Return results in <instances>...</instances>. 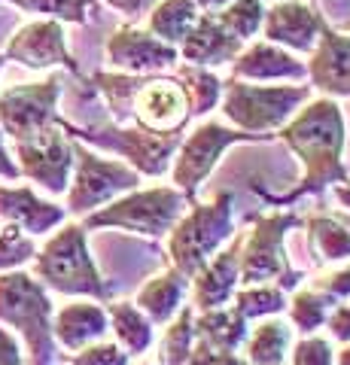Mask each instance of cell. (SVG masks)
<instances>
[{"label": "cell", "instance_id": "obj_25", "mask_svg": "<svg viewBox=\"0 0 350 365\" xmlns=\"http://www.w3.org/2000/svg\"><path fill=\"white\" fill-rule=\"evenodd\" d=\"M292 329L280 317H265L247 332L244 362L247 365H284L292 350Z\"/></svg>", "mask_w": 350, "mask_h": 365}, {"label": "cell", "instance_id": "obj_39", "mask_svg": "<svg viewBox=\"0 0 350 365\" xmlns=\"http://www.w3.org/2000/svg\"><path fill=\"white\" fill-rule=\"evenodd\" d=\"M326 329L329 335L338 341V344H347L350 341V302H338L329 317H326Z\"/></svg>", "mask_w": 350, "mask_h": 365}, {"label": "cell", "instance_id": "obj_6", "mask_svg": "<svg viewBox=\"0 0 350 365\" xmlns=\"http://www.w3.org/2000/svg\"><path fill=\"white\" fill-rule=\"evenodd\" d=\"M58 125L73 140L125 158V165H131L140 177H165L171 170L180 140H183V131L155 134L140 125H73L64 116H58Z\"/></svg>", "mask_w": 350, "mask_h": 365}, {"label": "cell", "instance_id": "obj_11", "mask_svg": "<svg viewBox=\"0 0 350 365\" xmlns=\"http://www.w3.org/2000/svg\"><path fill=\"white\" fill-rule=\"evenodd\" d=\"M58 101H61L58 76H49L43 83L4 88L0 91V134H6L13 143L40 134L58 119Z\"/></svg>", "mask_w": 350, "mask_h": 365}, {"label": "cell", "instance_id": "obj_38", "mask_svg": "<svg viewBox=\"0 0 350 365\" xmlns=\"http://www.w3.org/2000/svg\"><path fill=\"white\" fill-rule=\"evenodd\" d=\"M311 289L323 292L326 299H332L335 304L338 302H350V268H338V271H329V274H317L311 283Z\"/></svg>", "mask_w": 350, "mask_h": 365}, {"label": "cell", "instance_id": "obj_33", "mask_svg": "<svg viewBox=\"0 0 350 365\" xmlns=\"http://www.w3.org/2000/svg\"><path fill=\"white\" fill-rule=\"evenodd\" d=\"M332 307H335V302L326 299L323 292L302 287L289 299V326H296L304 335H314L317 329L326 326V317H329Z\"/></svg>", "mask_w": 350, "mask_h": 365}, {"label": "cell", "instance_id": "obj_15", "mask_svg": "<svg viewBox=\"0 0 350 365\" xmlns=\"http://www.w3.org/2000/svg\"><path fill=\"white\" fill-rule=\"evenodd\" d=\"M104 52H107V61L119 73H134V76H150L155 71H168L180 58V49L162 43L150 31L134 28V25H119L107 37Z\"/></svg>", "mask_w": 350, "mask_h": 365}, {"label": "cell", "instance_id": "obj_41", "mask_svg": "<svg viewBox=\"0 0 350 365\" xmlns=\"http://www.w3.org/2000/svg\"><path fill=\"white\" fill-rule=\"evenodd\" d=\"M0 177L9 180V182L21 180V170H19V165H16V158H13V153H9L6 143H4V134H0Z\"/></svg>", "mask_w": 350, "mask_h": 365}, {"label": "cell", "instance_id": "obj_45", "mask_svg": "<svg viewBox=\"0 0 350 365\" xmlns=\"http://www.w3.org/2000/svg\"><path fill=\"white\" fill-rule=\"evenodd\" d=\"M335 365H350V341H347V344H341V350H338Z\"/></svg>", "mask_w": 350, "mask_h": 365}, {"label": "cell", "instance_id": "obj_31", "mask_svg": "<svg viewBox=\"0 0 350 365\" xmlns=\"http://www.w3.org/2000/svg\"><path fill=\"white\" fill-rule=\"evenodd\" d=\"M232 307L247 319V323H250V319L277 317L287 307V292L280 287H274V283H250V287L235 289Z\"/></svg>", "mask_w": 350, "mask_h": 365}, {"label": "cell", "instance_id": "obj_4", "mask_svg": "<svg viewBox=\"0 0 350 365\" xmlns=\"http://www.w3.org/2000/svg\"><path fill=\"white\" fill-rule=\"evenodd\" d=\"M235 235V201L220 192L213 201H192V207L168 232V262L192 280Z\"/></svg>", "mask_w": 350, "mask_h": 365}, {"label": "cell", "instance_id": "obj_23", "mask_svg": "<svg viewBox=\"0 0 350 365\" xmlns=\"http://www.w3.org/2000/svg\"><path fill=\"white\" fill-rule=\"evenodd\" d=\"M186 292H189V277L168 265L165 271L153 274V277L138 289L134 304L150 317L153 326H165V323H171L177 317V311L183 307Z\"/></svg>", "mask_w": 350, "mask_h": 365}, {"label": "cell", "instance_id": "obj_44", "mask_svg": "<svg viewBox=\"0 0 350 365\" xmlns=\"http://www.w3.org/2000/svg\"><path fill=\"white\" fill-rule=\"evenodd\" d=\"M332 195L338 198V204L350 213V182H341V186H332Z\"/></svg>", "mask_w": 350, "mask_h": 365}, {"label": "cell", "instance_id": "obj_36", "mask_svg": "<svg viewBox=\"0 0 350 365\" xmlns=\"http://www.w3.org/2000/svg\"><path fill=\"white\" fill-rule=\"evenodd\" d=\"M287 365H335L332 341L320 335H304L302 341L292 344Z\"/></svg>", "mask_w": 350, "mask_h": 365}, {"label": "cell", "instance_id": "obj_10", "mask_svg": "<svg viewBox=\"0 0 350 365\" xmlns=\"http://www.w3.org/2000/svg\"><path fill=\"white\" fill-rule=\"evenodd\" d=\"M256 140H262V137L244 134L238 128H225L222 122H213V119L195 125L192 134H186L183 140H180L177 153H174V162H171L174 186L183 192L189 201H195L198 186L217 170L222 153L229 150V146L256 143Z\"/></svg>", "mask_w": 350, "mask_h": 365}, {"label": "cell", "instance_id": "obj_5", "mask_svg": "<svg viewBox=\"0 0 350 365\" xmlns=\"http://www.w3.org/2000/svg\"><path fill=\"white\" fill-rule=\"evenodd\" d=\"M311 101V86H256L244 79H225L220 110L235 128L268 140Z\"/></svg>", "mask_w": 350, "mask_h": 365}, {"label": "cell", "instance_id": "obj_35", "mask_svg": "<svg viewBox=\"0 0 350 365\" xmlns=\"http://www.w3.org/2000/svg\"><path fill=\"white\" fill-rule=\"evenodd\" d=\"M34 256H37V244H34V237L21 232L19 225L4 222V228H0V274L21 268Z\"/></svg>", "mask_w": 350, "mask_h": 365}, {"label": "cell", "instance_id": "obj_12", "mask_svg": "<svg viewBox=\"0 0 350 365\" xmlns=\"http://www.w3.org/2000/svg\"><path fill=\"white\" fill-rule=\"evenodd\" d=\"M16 165L21 177L37 182L49 195H64L73 174V140L55 119V125L43 128L40 134L16 143Z\"/></svg>", "mask_w": 350, "mask_h": 365}, {"label": "cell", "instance_id": "obj_27", "mask_svg": "<svg viewBox=\"0 0 350 365\" xmlns=\"http://www.w3.org/2000/svg\"><path fill=\"white\" fill-rule=\"evenodd\" d=\"M201 19V9L195 6V0H162L150 9V31L153 37H159L162 43L180 49V43L189 37V31L195 28V21Z\"/></svg>", "mask_w": 350, "mask_h": 365}, {"label": "cell", "instance_id": "obj_2", "mask_svg": "<svg viewBox=\"0 0 350 365\" xmlns=\"http://www.w3.org/2000/svg\"><path fill=\"white\" fill-rule=\"evenodd\" d=\"M34 277L49 292H61L71 299L110 302V287L92 259L83 222L58 225V232L34 256Z\"/></svg>", "mask_w": 350, "mask_h": 365}, {"label": "cell", "instance_id": "obj_40", "mask_svg": "<svg viewBox=\"0 0 350 365\" xmlns=\"http://www.w3.org/2000/svg\"><path fill=\"white\" fill-rule=\"evenodd\" d=\"M0 365H25V353H21L19 338L4 326H0Z\"/></svg>", "mask_w": 350, "mask_h": 365}, {"label": "cell", "instance_id": "obj_32", "mask_svg": "<svg viewBox=\"0 0 350 365\" xmlns=\"http://www.w3.org/2000/svg\"><path fill=\"white\" fill-rule=\"evenodd\" d=\"M217 21L232 34L235 40H241L244 46L253 43L262 31V19H265V4L262 0H232L225 9H220Z\"/></svg>", "mask_w": 350, "mask_h": 365}, {"label": "cell", "instance_id": "obj_21", "mask_svg": "<svg viewBox=\"0 0 350 365\" xmlns=\"http://www.w3.org/2000/svg\"><path fill=\"white\" fill-rule=\"evenodd\" d=\"M107 332H110L107 307H101L92 299H76L71 304H64L58 314H52L55 344H61L71 353L95 344V341H104Z\"/></svg>", "mask_w": 350, "mask_h": 365}, {"label": "cell", "instance_id": "obj_3", "mask_svg": "<svg viewBox=\"0 0 350 365\" xmlns=\"http://www.w3.org/2000/svg\"><path fill=\"white\" fill-rule=\"evenodd\" d=\"M52 314L49 289L34 274L21 268L0 274V326L19 332L31 365H55Z\"/></svg>", "mask_w": 350, "mask_h": 365}, {"label": "cell", "instance_id": "obj_14", "mask_svg": "<svg viewBox=\"0 0 350 365\" xmlns=\"http://www.w3.org/2000/svg\"><path fill=\"white\" fill-rule=\"evenodd\" d=\"M6 61H19L31 71H49V67H64L73 76H80V64L73 61L71 49L64 40V25L55 19H37L21 25L13 37H9L4 49Z\"/></svg>", "mask_w": 350, "mask_h": 365}, {"label": "cell", "instance_id": "obj_28", "mask_svg": "<svg viewBox=\"0 0 350 365\" xmlns=\"http://www.w3.org/2000/svg\"><path fill=\"white\" fill-rule=\"evenodd\" d=\"M311 253L320 262H347L350 259V228L338 220V213H314L304 220Z\"/></svg>", "mask_w": 350, "mask_h": 365}, {"label": "cell", "instance_id": "obj_37", "mask_svg": "<svg viewBox=\"0 0 350 365\" xmlns=\"http://www.w3.org/2000/svg\"><path fill=\"white\" fill-rule=\"evenodd\" d=\"M67 365H131V362H128V353L116 341H95V344L71 353Z\"/></svg>", "mask_w": 350, "mask_h": 365}, {"label": "cell", "instance_id": "obj_16", "mask_svg": "<svg viewBox=\"0 0 350 365\" xmlns=\"http://www.w3.org/2000/svg\"><path fill=\"white\" fill-rule=\"evenodd\" d=\"M323 28L326 19L311 0H274L262 19V37L287 52H311Z\"/></svg>", "mask_w": 350, "mask_h": 365}, {"label": "cell", "instance_id": "obj_43", "mask_svg": "<svg viewBox=\"0 0 350 365\" xmlns=\"http://www.w3.org/2000/svg\"><path fill=\"white\" fill-rule=\"evenodd\" d=\"M232 0H195V6L201 9V13H207V16H213V13H220V9H225Z\"/></svg>", "mask_w": 350, "mask_h": 365}, {"label": "cell", "instance_id": "obj_24", "mask_svg": "<svg viewBox=\"0 0 350 365\" xmlns=\"http://www.w3.org/2000/svg\"><path fill=\"white\" fill-rule=\"evenodd\" d=\"M247 319L232 304L195 314V341L220 353H238L247 341Z\"/></svg>", "mask_w": 350, "mask_h": 365}, {"label": "cell", "instance_id": "obj_42", "mask_svg": "<svg viewBox=\"0 0 350 365\" xmlns=\"http://www.w3.org/2000/svg\"><path fill=\"white\" fill-rule=\"evenodd\" d=\"M104 4L113 6L122 16H140V13H146V9H153L155 0H104Z\"/></svg>", "mask_w": 350, "mask_h": 365}, {"label": "cell", "instance_id": "obj_29", "mask_svg": "<svg viewBox=\"0 0 350 365\" xmlns=\"http://www.w3.org/2000/svg\"><path fill=\"white\" fill-rule=\"evenodd\" d=\"M177 83L183 86L186 101H189V116H205V113L220 107L222 98V79L207 71V67L195 64H180L177 67Z\"/></svg>", "mask_w": 350, "mask_h": 365}, {"label": "cell", "instance_id": "obj_18", "mask_svg": "<svg viewBox=\"0 0 350 365\" xmlns=\"http://www.w3.org/2000/svg\"><path fill=\"white\" fill-rule=\"evenodd\" d=\"M238 250H241V235L235 237V241L225 244L222 250H217L207 265L189 280V287H192V307H195V314L232 304L235 289L241 287Z\"/></svg>", "mask_w": 350, "mask_h": 365}, {"label": "cell", "instance_id": "obj_9", "mask_svg": "<svg viewBox=\"0 0 350 365\" xmlns=\"http://www.w3.org/2000/svg\"><path fill=\"white\" fill-rule=\"evenodd\" d=\"M131 189H140V174L131 165L119 158H104L86 143L73 140V174L64 204L67 216H88Z\"/></svg>", "mask_w": 350, "mask_h": 365}, {"label": "cell", "instance_id": "obj_19", "mask_svg": "<svg viewBox=\"0 0 350 365\" xmlns=\"http://www.w3.org/2000/svg\"><path fill=\"white\" fill-rule=\"evenodd\" d=\"M232 79H244V83H299L308 79L304 61H299L284 46L259 40L247 43L232 61Z\"/></svg>", "mask_w": 350, "mask_h": 365}, {"label": "cell", "instance_id": "obj_7", "mask_svg": "<svg viewBox=\"0 0 350 365\" xmlns=\"http://www.w3.org/2000/svg\"><path fill=\"white\" fill-rule=\"evenodd\" d=\"M302 225V216L292 210H271L253 220V228L241 235L238 268L241 287L250 283H274L280 289H292L299 283V274L292 271L287 259V235Z\"/></svg>", "mask_w": 350, "mask_h": 365}, {"label": "cell", "instance_id": "obj_47", "mask_svg": "<svg viewBox=\"0 0 350 365\" xmlns=\"http://www.w3.org/2000/svg\"><path fill=\"white\" fill-rule=\"evenodd\" d=\"M4 64H6V58H4V55H0V71H4Z\"/></svg>", "mask_w": 350, "mask_h": 365}, {"label": "cell", "instance_id": "obj_8", "mask_svg": "<svg viewBox=\"0 0 350 365\" xmlns=\"http://www.w3.org/2000/svg\"><path fill=\"white\" fill-rule=\"evenodd\" d=\"M186 195L177 186L131 189L116 201L83 216V228H122L143 237H168L174 222L183 216Z\"/></svg>", "mask_w": 350, "mask_h": 365}, {"label": "cell", "instance_id": "obj_34", "mask_svg": "<svg viewBox=\"0 0 350 365\" xmlns=\"http://www.w3.org/2000/svg\"><path fill=\"white\" fill-rule=\"evenodd\" d=\"M0 4H13L21 13H34L43 19H55V21H71V25H83L88 13L95 9L98 0H0Z\"/></svg>", "mask_w": 350, "mask_h": 365}, {"label": "cell", "instance_id": "obj_17", "mask_svg": "<svg viewBox=\"0 0 350 365\" xmlns=\"http://www.w3.org/2000/svg\"><path fill=\"white\" fill-rule=\"evenodd\" d=\"M304 71L311 88H317L323 98H350V34L326 25Z\"/></svg>", "mask_w": 350, "mask_h": 365}, {"label": "cell", "instance_id": "obj_46", "mask_svg": "<svg viewBox=\"0 0 350 365\" xmlns=\"http://www.w3.org/2000/svg\"><path fill=\"white\" fill-rule=\"evenodd\" d=\"M338 220H341V222L350 228V213H338Z\"/></svg>", "mask_w": 350, "mask_h": 365}, {"label": "cell", "instance_id": "obj_26", "mask_svg": "<svg viewBox=\"0 0 350 365\" xmlns=\"http://www.w3.org/2000/svg\"><path fill=\"white\" fill-rule=\"evenodd\" d=\"M107 319L113 335H116V344L128 356H140V353L153 347V323L134 302H110Z\"/></svg>", "mask_w": 350, "mask_h": 365}, {"label": "cell", "instance_id": "obj_22", "mask_svg": "<svg viewBox=\"0 0 350 365\" xmlns=\"http://www.w3.org/2000/svg\"><path fill=\"white\" fill-rule=\"evenodd\" d=\"M241 49H244V43L235 40L232 34L217 21V16L201 13L195 28L189 31V37L180 43V58H183L186 64L213 71V67L232 64L235 58H238Z\"/></svg>", "mask_w": 350, "mask_h": 365}, {"label": "cell", "instance_id": "obj_13", "mask_svg": "<svg viewBox=\"0 0 350 365\" xmlns=\"http://www.w3.org/2000/svg\"><path fill=\"white\" fill-rule=\"evenodd\" d=\"M128 116L134 125L155 134H177L192 119L186 91L177 83V76H143L131 98Z\"/></svg>", "mask_w": 350, "mask_h": 365}, {"label": "cell", "instance_id": "obj_48", "mask_svg": "<svg viewBox=\"0 0 350 365\" xmlns=\"http://www.w3.org/2000/svg\"><path fill=\"white\" fill-rule=\"evenodd\" d=\"M140 365H153V362H140Z\"/></svg>", "mask_w": 350, "mask_h": 365}, {"label": "cell", "instance_id": "obj_49", "mask_svg": "<svg viewBox=\"0 0 350 365\" xmlns=\"http://www.w3.org/2000/svg\"><path fill=\"white\" fill-rule=\"evenodd\" d=\"M262 4H265V0H262ZM271 4H274V0H271Z\"/></svg>", "mask_w": 350, "mask_h": 365}, {"label": "cell", "instance_id": "obj_30", "mask_svg": "<svg viewBox=\"0 0 350 365\" xmlns=\"http://www.w3.org/2000/svg\"><path fill=\"white\" fill-rule=\"evenodd\" d=\"M192 347H195V307L183 304L171 323H165L159 341V359L162 365H186Z\"/></svg>", "mask_w": 350, "mask_h": 365}, {"label": "cell", "instance_id": "obj_20", "mask_svg": "<svg viewBox=\"0 0 350 365\" xmlns=\"http://www.w3.org/2000/svg\"><path fill=\"white\" fill-rule=\"evenodd\" d=\"M0 220L19 225L31 237H40L67 222V210L43 201L31 186H0Z\"/></svg>", "mask_w": 350, "mask_h": 365}, {"label": "cell", "instance_id": "obj_1", "mask_svg": "<svg viewBox=\"0 0 350 365\" xmlns=\"http://www.w3.org/2000/svg\"><path fill=\"white\" fill-rule=\"evenodd\" d=\"M277 137L289 146L292 155L299 158L302 177L296 186L280 198L262 192L271 204L289 207L292 201H299L304 195H320V192L329 186L350 182V174L344 168L347 128H344V113L338 107V101H332V98L308 101V104L277 131Z\"/></svg>", "mask_w": 350, "mask_h": 365}]
</instances>
